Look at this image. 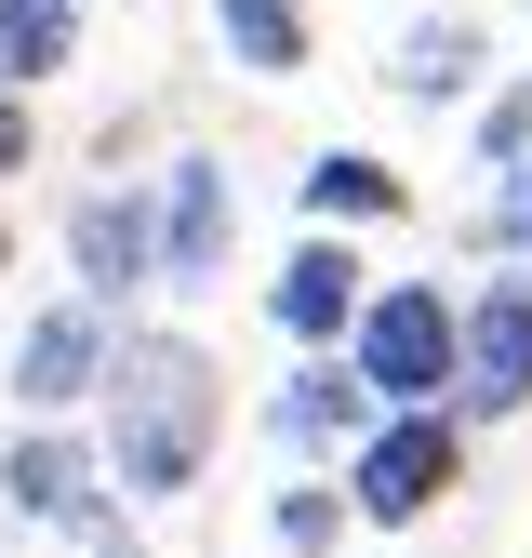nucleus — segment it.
<instances>
[{"label":"nucleus","mask_w":532,"mask_h":558,"mask_svg":"<svg viewBox=\"0 0 532 558\" xmlns=\"http://www.w3.org/2000/svg\"><path fill=\"white\" fill-rule=\"evenodd\" d=\"M66 266H81V306H133V293H160V227H147V199L133 186H94L81 214H66Z\"/></svg>","instance_id":"nucleus-7"},{"label":"nucleus","mask_w":532,"mask_h":558,"mask_svg":"<svg viewBox=\"0 0 532 558\" xmlns=\"http://www.w3.org/2000/svg\"><path fill=\"white\" fill-rule=\"evenodd\" d=\"M147 227H160V293L227 279V240H240V186H227V160H173V173L147 186Z\"/></svg>","instance_id":"nucleus-6"},{"label":"nucleus","mask_w":532,"mask_h":558,"mask_svg":"<svg viewBox=\"0 0 532 558\" xmlns=\"http://www.w3.org/2000/svg\"><path fill=\"white\" fill-rule=\"evenodd\" d=\"M266 519H280V558H332V545H347V493H332V478H293V493L280 506H266Z\"/></svg>","instance_id":"nucleus-15"},{"label":"nucleus","mask_w":532,"mask_h":558,"mask_svg":"<svg viewBox=\"0 0 532 558\" xmlns=\"http://www.w3.org/2000/svg\"><path fill=\"white\" fill-rule=\"evenodd\" d=\"M347 373L386 412H452V386H466V306L439 293V279H386V293L360 306V332H347Z\"/></svg>","instance_id":"nucleus-2"},{"label":"nucleus","mask_w":532,"mask_h":558,"mask_svg":"<svg viewBox=\"0 0 532 558\" xmlns=\"http://www.w3.org/2000/svg\"><path fill=\"white\" fill-rule=\"evenodd\" d=\"M466 493V412H386V426L347 452V506L373 532H413Z\"/></svg>","instance_id":"nucleus-3"},{"label":"nucleus","mask_w":532,"mask_h":558,"mask_svg":"<svg viewBox=\"0 0 532 558\" xmlns=\"http://www.w3.org/2000/svg\"><path fill=\"white\" fill-rule=\"evenodd\" d=\"M107 452L81 426H14V452H0V506L40 519V532H107Z\"/></svg>","instance_id":"nucleus-5"},{"label":"nucleus","mask_w":532,"mask_h":558,"mask_svg":"<svg viewBox=\"0 0 532 558\" xmlns=\"http://www.w3.org/2000/svg\"><path fill=\"white\" fill-rule=\"evenodd\" d=\"M480 240H493L506 266H532V160H519V173H493V199H480Z\"/></svg>","instance_id":"nucleus-16"},{"label":"nucleus","mask_w":532,"mask_h":558,"mask_svg":"<svg viewBox=\"0 0 532 558\" xmlns=\"http://www.w3.org/2000/svg\"><path fill=\"white\" fill-rule=\"evenodd\" d=\"M94 558H147V545H120V532H94Z\"/></svg>","instance_id":"nucleus-19"},{"label":"nucleus","mask_w":532,"mask_h":558,"mask_svg":"<svg viewBox=\"0 0 532 558\" xmlns=\"http://www.w3.org/2000/svg\"><path fill=\"white\" fill-rule=\"evenodd\" d=\"M66 14H81V0H66Z\"/></svg>","instance_id":"nucleus-21"},{"label":"nucleus","mask_w":532,"mask_h":558,"mask_svg":"<svg viewBox=\"0 0 532 558\" xmlns=\"http://www.w3.org/2000/svg\"><path fill=\"white\" fill-rule=\"evenodd\" d=\"M360 306H373V279H360V253H347V240H293V253H280V279H266V319H280L306 360H332V345L360 332Z\"/></svg>","instance_id":"nucleus-8"},{"label":"nucleus","mask_w":532,"mask_h":558,"mask_svg":"<svg viewBox=\"0 0 532 558\" xmlns=\"http://www.w3.org/2000/svg\"><path fill=\"white\" fill-rule=\"evenodd\" d=\"M107 373H120V319L66 293V306H40V319L14 332V373H0V386H14L27 426H66L81 399H107Z\"/></svg>","instance_id":"nucleus-4"},{"label":"nucleus","mask_w":532,"mask_h":558,"mask_svg":"<svg viewBox=\"0 0 532 558\" xmlns=\"http://www.w3.org/2000/svg\"><path fill=\"white\" fill-rule=\"evenodd\" d=\"M66 66H81V14H66V0H0V94L27 107Z\"/></svg>","instance_id":"nucleus-11"},{"label":"nucleus","mask_w":532,"mask_h":558,"mask_svg":"<svg viewBox=\"0 0 532 558\" xmlns=\"http://www.w3.org/2000/svg\"><path fill=\"white\" fill-rule=\"evenodd\" d=\"M0 266H14V227H0Z\"/></svg>","instance_id":"nucleus-20"},{"label":"nucleus","mask_w":532,"mask_h":558,"mask_svg":"<svg viewBox=\"0 0 532 558\" xmlns=\"http://www.w3.org/2000/svg\"><path fill=\"white\" fill-rule=\"evenodd\" d=\"M373 426H386V399L347 360H293V386L266 399V439H280V452H360Z\"/></svg>","instance_id":"nucleus-10"},{"label":"nucleus","mask_w":532,"mask_h":558,"mask_svg":"<svg viewBox=\"0 0 532 558\" xmlns=\"http://www.w3.org/2000/svg\"><path fill=\"white\" fill-rule=\"evenodd\" d=\"M399 199H413V186H399L373 147H319V160H306V214H319V240H332V227H386Z\"/></svg>","instance_id":"nucleus-12"},{"label":"nucleus","mask_w":532,"mask_h":558,"mask_svg":"<svg viewBox=\"0 0 532 558\" xmlns=\"http://www.w3.org/2000/svg\"><path fill=\"white\" fill-rule=\"evenodd\" d=\"M532 399V266H506L480 306H466V386H452V412L480 426V412H519Z\"/></svg>","instance_id":"nucleus-9"},{"label":"nucleus","mask_w":532,"mask_h":558,"mask_svg":"<svg viewBox=\"0 0 532 558\" xmlns=\"http://www.w3.org/2000/svg\"><path fill=\"white\" fill-rule=\"evenodd\" d=\"M214 27H227V66H253V81L306 66V0H214Z\"/></svg>","instance_id":"nucleus-14"},{"label":"nucleus","mask_w":532,"mask_h":558,"mask_svg":"<svg viewBox=\"0 0 532 558\" xmlns=\"http://www.w3.org/2000/svg\"><path fill=\"white\" fill-rule=\"evenodd\" d=\"M214 439H227V373H214V345H186V332H120V373H107V478H120V506L200 493Z\"/></svg>","instance_id":"nucleus-1"},{"label":"nucleus","mask_w":532,"mask_h":558,"mask_svg":"<svg viewBox=\"0 0 532 558\" xmlns=\"http://www.w3.org/2000/svg\"><path fill=\"white\" fill-rule=\"evenodd\" d=\"M27 160H40V133H27V107H14V94H0V173H27Z\"/></svg>","instance_id":"nucleus-18"},{"label":"nucleus","mask_w":532,"mask_h":558,"mask_svg":"<svg viewBox=\"0 0 532 558\" xmlns=\"http://www.w3.org/2000/svg\"><path fill=\"white\" fill-rule=\"evenodd\" d=\"M532 160V94H493L480 107V173H519Z\"/></svg>","instance_id":"nucleus-17"},{"label":"nucleus","mask_w":532,"mask_h":558,"mask_svg":"<svg viewBox=\"0 0 532 558\" xmlns=\"http://www.w3.org/2000/svg\"><path fill=\"white\" fill-rule=\"evenodd\" d=\"M386 81L413 94V107L466 94V81H480V27H466V14H413V27H399V66H386Z\"/></svg>","instance_id":"nucleus-13"}]
</instances>
